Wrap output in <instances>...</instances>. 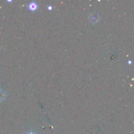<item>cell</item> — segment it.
<instances>
[{
  "mask_svg": "<svg viewBox=\"0 0 134 134\" xmlns=\"http://www.w3.org/2000/svg\"><path fill=\"white\" fill-rule=\"evenodd\" d=\"M28 7L30 10L34 11V10H35L37 9V4L35 2H34V1H33V2H31L30 4H29Z\"/></svg>",
  "mask_w": 134,
  "mask_h": 134,
  "instance_id": "obj_1",
  "label": "cell"
},
{
  "mask_svg": "<svg viewBox=\"0 0 134 134\" xmlns=\"http://www.w3.org/2000/svg\"><path fill=\"white\" fill-rule=\"evenodd\" d=\"M48 9H49V10H52V6H48Z\"/></svg>",
  "mask_w": 134,
  "mask_h": 134,
  "instance_id": "obj_4",
  "label": "cell"
},
{
  "mask_svg": "<svg viewBox=\"0 0 134 134\" xmlns=\"http://www.w3.org/2000/svg\"><path fill=\"white\" fill-rule=\"evenodd\" d=\"M99 16L98 14H96L95 16L94 15V14H92V16H90V20L91 22H98V20H99Z\"/></svg>",
  "mask_w": 134,
  "mask_h": 134,
  "instance_id": "obj_2",
  "label": "cell"
},
{
  "mask_svg": "<svg viewBox=\"0 0 134 134\" xmlns=\"http://www.w3.org/2000/svg\"><path fill=\"white\" fill-rule=\"evenodd\" d=\"M28 134H35V133H28Z\"/></svg>",
  "mask_w": 134,
  "mask_h": 134,
  "instance_id": "obj_5",
  "label": "cell"
},
{
  "mask_svg": "<svg viewBox=\"0 0 134 134\" xmlns=\"http://www.w3.org/2000/svg\"><path fill=\"white\" fill-rule=\"evenodd\" d=\"M6 97V94L3 90H0V100H3Z\"/></svg>",
  "mask_w": 134,
  "mask_h": 134,
  "instance_id": "obj_3",
  "label": "cell"
}]
</instances>
